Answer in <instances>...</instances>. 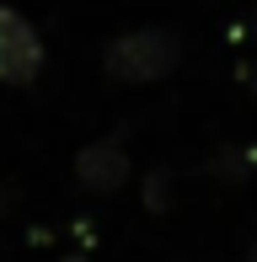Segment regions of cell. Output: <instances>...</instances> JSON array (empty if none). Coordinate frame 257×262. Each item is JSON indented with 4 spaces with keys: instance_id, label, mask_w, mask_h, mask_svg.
I'll return each instance as SVG.
<instances>
[{
    "instance_id": "6da1fadb",
    "label": "cell",
    "mask_w": 257,
    "mask_h": 262,
    "mask_svg": "<svg viewBox=\"0 0 257 262\" xmlns=\"http://www.w3.org/2000/svg\"><path fill=\"white\" fill-rule=\"evenodd\" d=\"M182 64V38L172 27H134L102 43V70L118 86H156Z\"/></svg>"
},
{
    "instance_id": "7a4b0ae2",
    "label": "cell",
    "mask_w": 257,
    "mask_h": 262,
    "mask_svg": "<svg viewBox=\"0 0 257 262\" xmlns=\"http://www.w3.org/2000/svg\"><path fill=\"white\" fill-rule=\"evenodd\" d=\"M43 75V38L16 6H0V86H32Z\"/></svg>"
},
{
    "instance_id": "3957f363",
    "label": "cell",
    "mask_w": 257,
    "mask_h": 262,
    "mask_svg": "<svg viewBox=\"0 0 257 262\" xmlns=\"http://www.w3.org/2000/svg\"><path fill=\"white\" fill-rule=\"evenodd\" d=\"M75 182L86 187V193H97V198L123 193V187L134 182V156H128V145H123L118 134L91 139V145L75 156Z\"/></svg>"
},
{
    "instance_id": "277c9868",
    "label": "cell",
    "mask_w": 257,
    "mask_h": 262,
    "mask_svg": "<svg viewBox=\"0 0 257 262\" xmlns=\"http://www.w3.org/2000/svg\"><path fill=\"white\" fill-rule=\"evenodd\" d=\"M172 182H177L172 166H156V171L145 177V209H150V214H166V209H172V198H177V187H172Z\"/></svg>"
},
{
    "instance_id": "5b68a950",
    "label": "cell",
    "mask_w": 257,
    "mask_h": 262,
    "mask_svg": "<svg viewBox=\"0 0 257 262\" xmlns=\"http://www.w3.org/2000/svg\"><path fill=\"white\" fill-rule=\"evenodd\" d=\"M257 166L252 150H225V156H209V171L225 177V182H247V171Z\"/></svg>"
},
{
    "instance_id": "8992f818",
    "label": "cell",
    "mask_w": 257,
    "mask_h": 262,
    "mask_svg": "<svg viewBox=\"0 0 257 262\" xmlns=\"http://www.w3.org/2000/svg\"><path fill=\"white\" fill-rule=\"evenodd\" d=\"M236 80H241V86H247V91H257V64H252V59H247V64L236 70Z\"/></svg>"
},
{
    "instance_id": "52a82bcc",
    "label": "cell",
    "mask_w": 257,
    "mask_h": 262,
    "mask_svg": "<svg viewBox=\"0 0 257 262\" xmlns=\"http://www.w3.org/2000/svg\"><path fill=\"white\" fill-rule=\"evenodd\" d=\"M11 204H16V187H11V182H6V177H0V214H6Z\"/></svg>"
},
{
    "instance_id": "ba28073f",
    "label": "cell",
    "mask_w": 257,
    "mask_h": 262,
    "mask_svg": "<svg viewBox=\"0 0 257 262\" xmlns=\"http://www.w3.org/2000/svg\"><path fill=\"white\" fill-rule=\"evenodd\" d=\"M247 262H257V241H252V246H247Z\"/></svg>"
},
{
    "instance_id": "9c48e42d",
    "label": "cell",
    "mask_w": 257,
    "mask_h": 262,
    "mask_svg": "<svg viewBox=\"0 0 257 262\" xmlns=\"http://www.w3.org/2000/svg\"><path fill=\"white\" fill-rule=\"evenodd\" d=\"M65 262H91V257H65Z\"/></svg>"
}]
</instances>
